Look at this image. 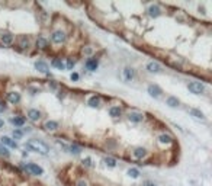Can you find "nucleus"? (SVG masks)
<instances>
[{"label":"nucleus","mask_w":212,"mask_h":186,"mask_svg":"<svg viewBox=\"0 0 212 186\" xmlns=\"http://www.w3.org/2000/svg\"><path fill=\"white\" fill-rule=\"evenodd\" d=\"M13 41H15V37L9 32H5L0 35V42L3 45H12L13 44Z\"/></svg>","instance_id":"5"},{"label":"nucleus","mask_w":212,"mask_h":186,"mask_svg":"<svg viewBox=\"0 0 212 186\" xmlns=\"http://www.w3.org/2000/svg\"><path fill=\"white\" fill-rule=\"evenodd\" d=\"M77 186H89V185H87V182H86V180H80L77 183Z\"/></svg>","instance_id":"36"},{"label":"nucleus","mask_w":212,"mask_h":186,"mask_svg":"<svg viewBox=\"0 0 212 186\" xmlns=\"http://www.w3.org/2000/svg\"><path fill=\"white\" fill-rule=\"evenodd\" d=\"M128 176L129 177H132V179H137V177H140V170L138 169H129L128 170Z\"/></svg>","instance_id":"28"},{"label":"nucleus","mask_w":212,"mask_h":186,"mask_svg":"<svg viewBox=\"0 0 212 186\" xmlns=\"http://www.w3.org/2000/svg\"><path fill=\"white\" fill-rule=\"evenodd\" d=\"M7 100H9V103H12V105H17L21 102V95L17 92H9L7 93Z\"/></svg>","instance_id":"9"},{"label":"nucleus","mask_w":212,"mask_h":186,"mask_svg":"<svg viewBox=\"0 0 212 186\" xmlns=\"http://www.w3.org/2000/svg\"><path fill=\"white\" fill-rule=\"evenodd\" d=\"M22 135H23V132L19 131V130H15V131H13V137L15 138H21Z\"/></svg>","instance_id":"32"},{"label":"nucleus","mask_w":212,"mask_h":186,"mask_svg":"<svg viewBox=\"0 0 212 186\" xmlns=\"http://www.w3.org/2000/svg\"><path fill=\"white\" fill-rule=\"evenodd\" d=\"M25 169L28 170L31 175H35V176L44 175V169H42L41 166H38V164H35V163H28V164H25Z\"/></svg>","instance_id":"2"},{"label":"nucleus","mask_w":212,"mask_h":186,"mask_svg":"<svg viewBox=\"0 0 212 186\" xmlns=\"http://www.w3.org/2000/svg\"><path fill=\"white\" fill-rule=\"evenodd\" d=\"M36 48H39V49H47L48 48V41L44 38V37H39L38 39H36Z\"/></svg>","instance_id":"17"},{"label":"nucleus","mask_w":212,"mask_h":186,"mask_svg":"<svg viewBox=\"0 0 212 186\" xmlns=\"http://www.w3.org/2000/svg\"><path fill=\"white\" fill-rule=\"evenodd\" d=\"M166 103H167L168 106H170V108H177L180 102H179V99H177V98H174V96H168L167 100H166Z\"/></svg>","instance_id":"23"},{"label":"nucleus","mask_w":212,"mask_h":186,"mask_svg":"<svg viewBox=\"0 0 212 186\" xmlns=\"http://www.w3.org/2000/svg\"><path fill=\"white\" fill-rule=\"evenodd\" d=\"M26 148H29L31 151H36V153L39 154H48L50 153V147L45 144V142H42L41 140H29V141H26V145H25Z\"/></svg>","instance_id":"1"},{"label":"nucleus","mask_w":212,"mask_h":186,"mask_svg":"<svg viewBox=\"0 0 212 186\" xmlns=\"http://www.w3.org/2000/svg\"><path fill=\"white\" fill-rule=\"evenodd\" d=\"M5 109H6V106H5L3 103H2V102H0V112H3Z\"/></svg>","instance_id":"37"},{"label":"nucleus","mask_w":212,"mask_h":186,"mask_svg":"<svg viewBox=\"0 0 212 186\" xmlns=\"http://www.w3.org/2000/svg\"><path fill=\"white\" fill-rule=\"evenodd\" d=\"M81 52L86 55H92L93 54V48H90V47H84L83 49H81Z\"/></svg>","instance_id":"30"},{"label":"nucleus","mask_w":212,"mask_h":186,"mask_svg":"<svg viewBox=\"0 0 212 186\" xmlns=\"http://www.w3.org/2000/svg\"><path fill=\"white\" fill-rule=\"evenodd\" d=\"M160 13H161V10H160V7L157 5H151L150 7H148V15H150L151 17L160 16Z\"/></svg>","instance_id":"16"},{"label":"nucleus","mask_w":212,"mask_h":186,"mask_svg":"<svg viewBox=\"0 0 212 186\" xmlns=\"http://www.w3.org/2000/svg\"><path fill=\"white\" fill-rule=\"evenodd\" d=\"M121 114H122V109L119 106H112L111 109H109V115L112 118H118V116H121Z\"/></svg>","instance_id":"21"},{"label":"nucleus","mask_w":212,"mask_h":186,"mask_svg":"<svg viewBox=\"0 0 212 186\" xmlns=\"http://www.w3.org/2000/svg\"><path fill=\"white\" fill-rule=\"evenodd\" d=\"M67 38V35L64 31H54L52 35H51V39H52V42L54 44H62L64 41Z\"/></svg>","instance_id":"4"},{"label":"nucleus","mask_w":212,"mask_h":186,"mask_svg":"<svg viewBox=\"0 0 212 186\" xmlns=\"http://www.w3.org/2000/svg\"><path fill=\"white\" fill-rule=\"evenodd\" d=\"M52 66L57 67L58 70H64V67H66L64 66V63H62L60 58H54V60H52Z\"/></svg>","instance_id":"27"},{"label":"nucleus","mask_w":212,"mask_h":186,"mask_svg":"<svg viewBox=\"0 0 212 186\" xmlns=\"http://www.w3.org/2000/svg\"><path fill=\"white\" fill-rule=\"evenodd\" d=\"M132 156H134L137 160L144 159L145 156H147V150H145V148H142V147H137L134 151H132Z\"/></svg>","instance_id":"12"},{"label":"nucleus","mask_w":212,"mask_h":186,"mask_svg":"<svg viewBox=\"0 0 212 186\" xmlns=\"http://www.w3.org/2000/svg\"><path fill=\"white\" fill-rule=\"evenodd\" d=\"M3 125H5V122H3V119H0V128H2Z\"/></svg>","instance_id":"39"},{"label":"nucleus","mask_w":212,"mask_h":186,"mask_svg":"<svg viewBox=\"0 0 212 186\" xmlns=\"http://www.w3.org/2000/svg\"><path fill=\"white\" fill-rule=\"evenodd\" d=\"M44 128L47 131H57V130L60 128V124L55 122V121H47L44 124Z\"/></svg>","instance_id":"13"},{"label":"nucleus","mask_w":212,"mask_h":186,"mask_svg":"<svg viewBox=\"0 0 212 186\" xmlns=\"http://www.w3.org/2000/svg\"><path fill=\"white\" fill-rule=\"evenodd\" d=\"M0 144H2V145H5L6 148H7V147L16 148L17 147L16 141H15V140H12V138H9V137H2V142H0Z\"/></svg>","instance_id":"11"},{"label":"nucleus","mask_w":212,"mask_h":186,"mask_svg":"<svg viewBox=\"0 0 212 186\" xmlns=\"http://www.w3.org/2000/svg\"><path fill=\"white\" fill-rule=\"evenodd\" d=\"M35 68L39 71V73H44V74H50V67H48V64L45 63V61H36L35 63Z\"/></svg>","instance_id":"7"},{"label":"nucleus","mask_w":212,"mask_h":186,"mask_svg":"<svg viewBox=\"0 0 212 186\" xmlns=\"http://www.w3.org/2000/svg\"><path fill=\"white\" fill-rule=\"evenodd\" d=\"M144 186H156V185H154V183H151V182H145Z\"/></svg>","instance_id":"38"},{"label":"nucleus","mask_w":212,"mask_h":186,"mask_svg":"<svg viewBox=\"0 0 212 186\" xmlns=\"http://www.w3.org/2000/svg\"><path fill=\"white\" fill-rule=\"evenodd\" d=\"M84 66H86V68L90 71H96L97 70V67H99V61L96 60V58H89V60L84 63Z\"/></svg>","instance_id":"10"},{"label":"nucleus","mask_w":212,"mask_h":186,"mask_svg":"<svg viewBox=\"0 0 212 186\" xmlns=\"http://www.w3.org/2000/svg\"><path fill=\"white\" fill-rule=\"evenodd\" d=\"M87 105L92 106V108H97V106L100 105V98H99V96H92V98H89V100H87Z\"/></svg>","instance_id":"19"},{"label":"nucleus","mask_w":212,"mask_h":186,"mask_svg":"<svg viewBox=\"0 0 212 186\" xmlns=\"http://www.w3.org/2000/svg\"><path fill=\"white\" fill-rule=\"evenodd\" d=\"M147 90H148V93H150V96L151 98H160V96H161V89L158 87V86H157V84H150V86H148V89H147Z\"/></svg>","instance_id":"6"},{"label":"nucleus","mask_w":212,"mask_h":186,"mask_svg":"<svg viewBox=\"0 0 212 186\" xmlns=\"http://www.w3.org/2000/svg\"><path fill=\"white\" fill-rule=\"evenodd\" d=\"M83 164H84V166H87V167H90V166H92V159H90V157L84 159L83 160Z\"/></svg>","instance_id":"33"},{"label":"nucleus","mask_w":212,"mask_h":186,"mask_svg":"<svg viewBox=\"0 0 212 186\" xmlns=\"http://www.w3.org/2000/svg\"><path fill=\"white\" fill-rule=\"evenodd\" d=\"M19 47L22 49H28L29 48V39L26 37H22L21 38V42H19Z\"/></svg>","instance_id":"26"},{"label":"nucleus","mask_w":212,"mask_h":186,"mask_svg":"<svg viewBox=\"0 0 212 186\" xmlns=\"http://www.w3.org/2000/svg\"><path fill=\"white\" fill-rule=\"evenodd\" d=\"M10 122L15 126H23L25 125V118H23V116H15V118L10 119Z\"/></svg>","instance_id":"22"},{"label":"nucleus","mask_w":212,"mask_h":186,"mask_svg":"<svg viewBox=\"0 0 212 186\" xmlns=\"http://www.w3.org/2000/svg\"><path fill=\"white\" fill-rule=\"evenodd\" d=\"M158 141L161 142V144H172V142H173V137L168 135V134H161V135L158 137Z\"/></svg>","instance_id":"20"},{"label":"nucleus","mask_w":212,"mask_h":186,"mask_svg":"<svg viewBox=\"0 0 212 186\" xmlns=\"http://www.w3.org/2000/svg\"><path fill=\"white\" fill-rule=\"evenodd\" d=\"M105 164L108 166V167H111V169H113V167H116V160L113 159V157H105Z\"/></svg>","instance_id":"25"},{"label":"nucleus","mask_w":212,"mask_h":186,"mask_svg":"<svg viewBox=\"0 0 212 186\" xmlns=\"http://www.w3.org/2000/svg\"><path fill=\"white\" fill-rule=\"evenodd\" d=\"M123 79H125V82H131L132 79H134V70L132 68H129V67H127L125 70H123Z\"/></svg>","instance_id":"18"},{"label":"nucleus","mask_w":212,"mask_h":186,"mask_svg":"<svg viewBox=\"0 0 212 186\" xmlns=\"http://www.w3.org/2000/svg\"><path fill=\"white\" fill-rule=\"evenodd\" d=\"M0 156H3V157H9V151H7V148L5 145H2L0 144Z\"/></svg>","instance_id":"29"},{"label":"nucleus","mask_w":212,"mask_h":186,"mask_svg":"<svg viewBox=\"0 0 212 186\" xmlns=\"http://www.w3.org/2000/svg\"><path fill=\"white\" fill-rule=\"evenodd\" d=\"M70 150H71V153H74V154H80V151H81V150H80V147H77V145H71V147H70Z\"/></svg>","instance_id":"31"},{"label":"nucleus","mask_w":212,"mask_h":186,"mask_svg":"<svg viewBox=\"0 0 212 186\" xmlns=\"http://www.w3.org/2000/svg\"><path fill=\"white\" fill-rule=\"evenodd\" d=\"M128 119L131 122H135V124H138V122H142L144 121V115L141 114V112H129L128 114Z\"/></svg>","instance_id":"8"},{"label":"nucleus","mask_w":212,"mask_h":186,"mask_svg":"<svg viewBox=\"0 0 212 186\" xmlns=\"http://www.w3.org/2000/svg\"><path fill=\"white\" fill-rule=\"evenodd\" d=\"M70 77H71L73 82H77V80H78V74H77V73H71V76H70Z\"/></svg>","instance_id":"35"},{"label":"nucleus","mask_w":212,"mask_h":186,"mask_svg":"<svg viewBox=\"0 0 212 186\" xmlns=\"http://www.w3.org/2000/svg\"><path fill=\"white\" fill-rule=\"evenodd\" d=\"M189 114L193 116V118H196V119H205V115H203L199 109H190Z\"/></svg>","instance_id":"24"},{"label":"nucleus","mask_w":212,"mask_h":186,"mask_svg":"<svg viewBox=\"0 0 212 186\" xmlns=\"http://www.w3.org/2000/svg\"><path fill=\"white\" fill-rule=\"evenodd\" d=\"M147 70L150 71V73H160L161 71V66L158 64V63H154V61H151L147 64Z\"/></svg>","instance_id":"14"},{"label":"nucleus","mask_w":212,"mask_h":186,"mask_svg":"<svg viewBox=\"0 0 212 186\" xmlns=\"http://www.w3.org/2000/svg\"><path fill=\"white\" fill-rule=\"evenodd\" d=\"M187 89H189L193 95H201V93H203V90H205V86H203L201 82H190L189 84H187Z\"/></svg>","instance_id":"3"},{"label":"nucleus","mask_w":212,"mask_h":186,"mask_svg":"<svg viewBox=\"0 0 212 186\" xmlns=\"http://www.w3.org/2000/svg\"><path fill=\"white\" fill-rule=\"evenodd\" d=\"M28 118L31 121L36 122V121H39V118H41V112H39L38 109H29L28 110Z\"/></svg>","instance_id":"15"},{"label":"nucleus","mask_w":212,"mask_h":186,"mask_svg":"<svg viewBox=\"0 0 212 186\" xmlns=\"http://www.w3.org/2000/svg\"><path fill=\"white\" fill-rule=\"evenodd\" d=\"M74 64H76V63H74L73 60H68V61H67V68H68V70H73Z\"/></svg>","instance_id":"34"}]
</instances>
